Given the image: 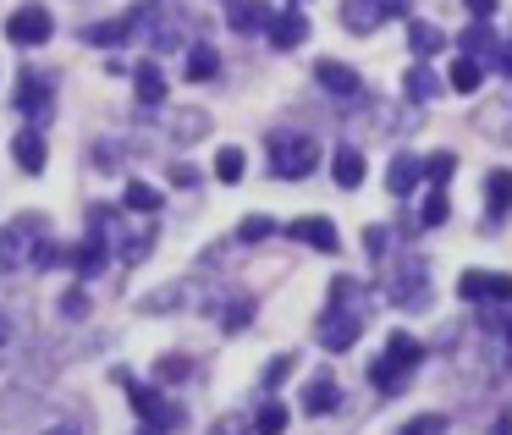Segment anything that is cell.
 Here are the masks:
<instances>
[{
    "label": "cell",
    "instance_id": "1",
    "mask_svg": "<svg viewBox=\"0 0 512 435\" xmlns=\"http://www.w3.org/2000/svg\"><path fill=\"white\" fill-rule=\"evenodd\" d=\"M364 325H369L364 287H358L353 276H336L331 281V298H325V314H320V325H314L320 347H325V353H347V347L364 336Z\"/></svg>",
    "mask_w": 512,
    "mask_h": 435
},
{
    "label": "cell",
    "instance_id": "2",
    "mask_svg": "<svg viewBox=\"0 0 512 435\" xmlns=\"http://www.w3.org/2000/svg\"><path fill=\"white\" fill-rule=\"evenodd\" d=\"M314 166H320L314 133H303V127H276L270 133V177L276 182H303Z\"/></svg>",
    "mask_w": 512,
    "mask_h": 435
},
{
    "label": "cell",
    "instance_id": "3",
    "mask_svg": "<svg viewBox=\"0 0 512 435\" xmlns=\"http://www.w3.org/2000/svg\"><path fill=\"white\" fill-rule=\"evenodd\" d=\"M45 215L39 210H23L17 221H6L0 226V276H12V270H23L28 259L39 254V243H45Z\"/></svg>",
    "mask_w": 512,
    "mask_h": 435
},
{
    "label": "cell",
    "instance_id": "4",
    "mask_svg": "<svg viewBox=\"0 0 512 435\" xmlns=\"http://www.w3.org/2000/svg\"><path fill=\"white\" fill-rule=\"evenodd\" d=\"M419 358H424V347L413 342L408 331H397V336L386 342V353L369 364V380H375L380 391H402V386H408V375L419 369Z\"/></svg>",
    "mask_w": 512,
    "mask_h": 435
},
{
    "label": "cell",
    "instance_id": "5",
    "mask_svg": "<svg viewBox=\"0 0 512 435\" xmlns=\"http://www.w3.org/2000/svg\"><path fill=\"white\" fill-rule=\"evenodd\" d=\"M12 105H17V116H23L28 127H39V133H45L50 111H56V72H17Z\"/></svg>",
    "mask_w": 512,
    "mask_h": 435
},
{
    "label": "cell",
    "instance_id": "6",
    "mask_svg": "<svg viewBox=\"0 0 512 435\" xmlns=\"http://www.w3.org/2000/svg\"><path fill=\"white\" fill-rule=\"evenodd\" d=\"M127 402H133V413L149 424V430H160V435L188 424V408H182V402H166V397H160V386H138V380H127Z\"/></svg>",
    "mask_w": 512,
    "mask_h": 435
},
{
    "label": "cell",
    "instance_id": "7",
    "mask_svg": "<svg viewBox=\"0 0 512 435\" xmlns=\"http://www.w3.org/2000/svg\"><path fill=\"white\" fill-rule=\"evenodd\" d=\"M50 34H56V17H50V6H39V0H23V6L6 17V39L23 45V50H39Z\"/></svg>",
    "mask_w": 512,
    "mask_h": 435
},
{
    "label": "cell",
    "instance_id": "8",
    "mask_svg": "<svg viewBox=\"0 0 512 435\" xmlns=\"http://www.w3.org/2000/svg\"><path fill=\"white\" fill-rule=\"evenodd\" d=\"M391 303L397 309H430V270H424V259H402L397 270H391Z\"/></svg>",
    "mask_w": 512,
    "mask_h": 435
},
{
    "label": "cell",
    "instance_id": "9",
    "mask_svg": "<svg viewBox=\"0 0 512 435\" xmlns=\"http://www.w3.org/2000/svg\"><path fill=\"white\" fill-rule=\"evenodd\" d=\"M457 298L463 303H512V276L507 270H463L457 276Z\"/></svg>",
    "mask_w": 512,
    "mask_h": 435
},
{
    "label": "cell",
    "instance_id": "10",
    "mask_svg": "<svg viewBox=\"0 0 512 435\" xmlns=\"http://www.w3.org/2000/svg\"><path fill=\"white\" fill-rule=\"evenodd\" d=\"M457 50H463V61H474V67H496L501 56V39L490 23H468L463 34H457Z\"/></svg>",
    "mask_w": 512,
    "mask_h": 435
},
{
    "label": "cell",
    "instance_id": "11",
    "mask_svg": "<svg viewBox=\"0 0 512 435\" xmlns=\"http://www.w3.org/2000/svg\"><path fill=\"white\" fill-rule=\"evenodd\" d=\"M12 160L28 171V177H45V166H50L45 133H39V127H17V138H12Z\"/></svg>",
    "mask_w": 512,
    "mask_h": 435
},
{
    "label": "cell",
    "instance_id": "12",
    "mask_svg": "<svg viewBox=\"0 0 512 435\" xmlns=\"http://www.w3.org/2000/svg\"><path fill=\"white\" fill-rule=\"evenodd\" d=\"M314 83H320L325 94H336V100H358V94H364V78H358L347 61H320V67H314Z\"/></svg>",
    "mask_w": 512,
    "mask_h": 435
},
{
    "label": "cell",
    "instance_id": "13",
    "mask_svg": "<svg viewBox=\"0 0 512 435\" xmlns=\"http://www.w3.org/2000/svg\"><path fill=\"white\" fill-rule=\"evenodd\" d=\"M287 237L309 243L314 254H336V248H342V237H336V226L325 221V215H303V221H292V226H287Z\"/></svg>",
    "mask_w": 512,
    "mask_h": 435
},
{
    "label": "cell",
    "instance_id": "14",
    "mask_svg": "<svg viewBox=\"0 0 512 435\" xmlns=\"http://www.w3.org/2000/svg\"><path fill=\"white\" fill-rule=\"evenodd\" d=\"M474 127H479V133H485V138H496V144H512V89L501 94V100L479 105Z\"/></svg>",
    "mask_w": 512,
    "mask_h": 435
},
{
    "label": "cell",
    "instance_id": "15",
    "mask_svg": "<svg viewBox=\"0 0 512 435\" xmlns=\"http://www.w3.org/2000/svg\"><path fill=\"white\" fill-rule=\"evenodd\" d=\"M380 23H386V6H380V0H342V28L347 34L369 39Z\"/></svg>",
    "mask_w": 512,
    "mask_h": 435
},
{
    "label": "cell",
    "instance_id": "16",
    "mask_svg": "<svg viewBox=\"0 0 512 435\" xmlns=\"http://www.w3.org/2000/svg\"><path fill=\"white\" fill-rule=\"evenodd\" d=\"M270 17L276 12H270L265 0H226V23H232L237 34H265Z\"/></svg>",
    "mask_w": 512,
    "mask_h": 435
},
{
    "label": "cell",
    "instance_id": "17",
    "mask_svg": "<svg viewBox=\"0 0 512 435\" xmlns=\"http://www.w3.org/2000/svg\"><path fill=\"white\" fill-rule=\"evenodd\" d=\"M265 39H270L276 50H298L303 39H309V17H303V12H281V17H270Z\"/></svg>",
    "mask_w": 512,
    "mask_h": 435
},
{
    "label": "cell",
    "instance_id": "18",
    "mask_svg": "<svg viewBox=\"0 0 512 435\" xmlns=\"http://www.w3.org/2000/svg\"><path fill=\"white\" fill-rule=\"evenodd\" d=\"M122 204H127V215H138V221H155V215L166 210V193H160L155 182H127Z\"/></svg>",
    "mask_w": 512,
    "mask_h": 435
},
{
    "label": "cell",
    "instance_id": "19",
    "mask_svg": "<svg viewBox=\"0 0 512 435\" xmlns=\"http://www.w3.org/2000/svg\"><path fill=\"white\" fill-rule=\"evenodd\" d=\"M331 177H336V188H347V193L364 188V155H358L353 144H342V149L331 155Z\"/></svg>",
    "mask_w": 512,
    "mask_h": 435
},
{
    "label": "cell",
    "instance_id": "20",
    "mask_svg": "<svg viewBox=\"0 0 512 435\" xmlns=\"http://www.w3.org/2000/svg\"><path fill=\"white\" fill-rule=\"evenodd\" d=\"M336 402H342V391H336V380L320 369V375H314L309 386H303V413H314V419H320V413H331V408H336Z\"/></svg>",
    "mask_w": 512,
    "mask_h": 435
},
{
    "label": "cell",
    "instance_id": "21",
    "mask_svg": "<svg viewBox=\"0 0 512 435\" xmlns=\"http://www.w3.org/2000/svg\"><path fill=\"white\" fill-rule=\"evenodd\" d=\"M413 188H419V160H413V155H391V166H386V193H391V199H408Z\"/></svg>",
    "mask_w": 512,
    "mask_h": 435
},
{
    "label": "cell",
    "instance_id": "22",
    "mask_svg": "<svg viewBox=\"0 0 512 435\" xmlns=\"http://www.w3.org/2000/svg\"><path fill=\"white\" fill-rule=\"evenodd\" d=\"M105 259H111V248H105V237H94V232H89V243H83V248H72V270H78L83 281L100 276Z\"/></svg>",
    "mask_w": 512,
    "mask_h": 435
},
{
    "label": "cell",
    "instance_id": "23",
    "mask_svg": "<svg viewBox=\"0 0 512 435\" xmlns=\"http://www.w3.org/2000/svg\"><path fill=\"white\" fill-rule=\"evenodd\" d=\"M402 94H408L413 105H430L435 94H441V78H435L424 61H413V67H408V83H402Z\"/></svg>",
    "mask_w": 512,
    "mask_h": 435
},
{
    "label": "cell",
    "instance_id": "24",
    "mask_svg": "<svg viewBox=\"0 0 512 435\" xmlns=\"http://www.w3.org/2000/svg\"><path fill=\"white\" fill-rule=\"evenodd\" d=\"M133 94H138V105H166V78H160L155 61H144L133 72Z\"/></svg>",
    "mask_w": 512,
    "mask_h": 435
},
{
    "label": "cell",
    "instance_id": "25",
    "mask_svg": "<svg viewBox=\"0 0 512 435\" xmlns=\"http://www.w3.org/2000/svg\"><path fill=\"white\" fill-rule=\"evenodd\" d=\"M188 78L193 83H215V78H221V56H215V45H204V39H199V45H188Z\"/></svg>",
    "mask_w": 512,
    "mask_h": 435
},
{
    "label": "cell",
    "instance_id": "26",
    "mask_svg": "<svg viewBox=\"0 0 512 435\" xmlns=\"http://www.w3.org/2000/svg\"><path fill=\"white\" fill-rule=\"evenodd\" d=\"M485 204H490V221L512 210V171H490L485 177Z\"/></svg>",
    "mask_w": 512,
    "mask_h": 435
},
{
    "label": "cell",
    "instance_id": "27",
    "mask_svg": "<svg viewBox=\"0 0 512 435\" xmlns=\"http://www.w3.org/2000/svg\"><path fill=\"white\" fill-rule=\"evenodd\" d=\"M204 133H210V116L204 111H177L171 116V138H177V144H199Z\"/></svg>",
    "mask_w": 512,
    "mask_h": 435
},
{
    "label": "cell",
    "instance_id": "28",
    "mask_svg": "<svg viewBox=\"0 0 512 435\" xmlns=\"http://www.w3.org/2000/svg\"><path fill=\"white\" fill-rule=\"evenodd\" d=\"M287 419H292L287 402L265 397V402H259V413H254V435H281V430H287Z\"/></svg>",
    "mask_w": 512,
    "mask_h": 435
},
{
    "label": "cell",
    "instance_id": "29",
    "mask_svg": "<svg viewBox=\"0 0 512 435\" xmlns=\"http://www.w3.org/2000/svg\"><path fill=\"white\" fill-rule=\"evenodd\" d=\"M446 45V34H441V28H435V23H408V50H413V56H435V50H441Z\"/></svg>",
    "mask_w": 512,
    "mask_h": 435
},
{
    "label": "cell",
    "instance_id": "30",
    "mask_svg": "<svg viewBox=\"0 0 512 435\" xmlns=\"http://www.w3.org/2000/svg\"><path fill=\"white\" fill-rule=\"evenodd\" d=\"M446 83H452L457 94H479V83H485V67H474V61L457 56V61H452V72H446Z\"/></svg>",
    "mask_w": 512,
    "mask_h": 435
},
{
    "label": "cell",
    "instance_id": "31",
    "mask_svg": "<svg viewBox=\"0 0 512 435\" xmlns=\"http://www.w3.org/2000/svg\"><path fill=\"white\" fill-rule=\"evenodd\" d=\"M452 171H457V155H452V149H441V155L419 160V177L435 182V188H446V182H452Z\"/></svg>",
    "mask_w": 512,
    "mask_h": 435
},
{
    "label": "cell",
    "instance_id": "32",
    "mask_svg": "<svg viewBox=\"0 0 512 435\" xmlns=\"http://www.w3.org/2000/svg\"><path fill=\"white\" fill-rule=\"evenodd\" d=\"M243 171H248V155L237 144H226L221 155H215V177L221 182H243Z\"/></svg>",
    "mask_w": 512,
    "mask_h": 435
},
{
    "label": "cell",
    "instance_id": "33",
    "mask_svg": "<svg viewBox=\"0 0 512 435\" xmlns=\"http://www.w3.org/2000/svg\"><path fill=\"white\" fill-rule=\"evenodd\" d=\"M292 364H298V358H292V353H276V358H270V364H265V375H259V386H265L270 397H276V391H281V380L292 375Z\"/></svg>",
    "mask_w": 512,
    "mask_h": 435
},
{
    "label": "cell",
    "instance_id": "34",
    "mask_svg": "<svg viewBox=\"0 0 512 435\" xmlns=\"http://www.w3.org/2000/svg\"><path fill=\"white\" fill-rule=\"evenodd\" d=\"M265 237H276V221H270V215H248V221L237 226V243H265Z\"/></svg>",
    "mask_w": 512,
    "mask_h": 435
},
{
    "label": "cell",
    "instance_id": "35",
    "mask_svg": "<svg viewBox=\"0 0 512 435\" xmlns=\"http://www.w3.org/2000/svg\"><path fill=\"white\" fill-rule=\"evenodd\" d=\"M446 215H452V204H446V193H441V188H435V193H430V199H424V210H419V221H424V226H441V221H446Z\"/></svg>",
    "mask_w": 512,
    "mask_h": 435
},
{
    "label": "cell",
    "instance_id": "36",
    "mask_svg": "<svg viewBox=\"0 0 512 435\" xmlns=\"http://www.w3.org/2000/svg\"><path fill=\"white\" fill-rule=\"evenodd\" d=\"M446 430V413H419V419L402 424V435H441Z\"/></svg>",
    "mask_w": 512,
    "mask_h": 435
},
{
    "label": "cell",
    "instance_id": "37",
    "mask_svg": "<svg viewBox=\"0 0 512 435\" xmlns=\"http://www.w3.org/2000/svg\"><path fill=\"white\" fill-rule=\"evenodd\" d=\"M61 314H67V320H83V314H89V292L67 287V292H61Z\"/></svg>",
    "mask_w": 512,
    "mask_h": 435
},
{
    "label": "cell",
    "instance_id": "38",
    "mask_svg": "<svg viewBox=\"0 0 512 435\" xmlns=\"http://www.w3.org/2000/svg\"><path fill=\"white\" fill-rule=\"evenodd\" d=\"M122 166V144H94V171H116Z\"/></svg>",
    "mask_w": 512,
    "mask_h": 435
},
{
    "label": "cell",
    "instance_id": "39",
    "mask_svg": "<svg viewBox=\"0 0 512 435\" xmlns=\"http://www.w3.org/2000/svg\"><path fill=\"white\" fill-rule=\"evenodd\" d=\"M155 375H160V380H188V375H193V364H188V358H160Z\"/></svg>",
    "mask_w": 512,
    "mask_h": 435
},
{
    "label": "cell",
    "instance_id": "40",
    "mask_svg": "<svg viewBox=\"0 0 512 435\" xmlns=\"http://www.w3.org/2000/svg\"><path fill=\"white\" fill-rule=\"evenodd\" d=\"M248 320H254V303H248V298H243V303H232V309L221 314V325H226V331H237V325H248Z\"/></svg>",
    "mask_w": 512,
    "mask_h": 435
},
{
    "label": "cell",
    "instance_id": "41",
    "mask_svg": "<svg viewBox=\"0 0 512 435\" xmlns=\"http://www.w3.org/2000/svg\"><path fill=\"white\" fill-rule=\"evenodd\" d=\"M463 6H468V17H474V23H490L501 0H463Z\"/></svg>",
    "mask_w": 512,
    "mask_h": 435
},
{
    "label": "cell",
    "instance_id": "42",
    "mask_svg": "<svg viewBox=\"0 0 512 435\" xmlns=\"http://www.w3.org/2000/svg\"><path fill=\"white\" fill-rule=\"evenodd\" d=\"M364 248H369L375 259H386V226H369V232H364Z\"/></svg>",
    "mask_w": 512,
    "mask_h": 435
},
{
    "label": "cell",
    "instance_id": "43",
    "mask_svg": "<svg viewBox=\"0 0 512 435\" xmlns=\"http://www.w3.org/2000/svg\"><path fill=\"white\" fill-rule=\"evenodd\" d=\"M171 188H199V171H193V166H171Z\"/></svg>",
    "mask_w": 512,
    "mask_h": 435
},
{
    "label": "cell",
    "instance_id": "44",
    "mask_svg": "<svg viewBox=\"0 0 512 435\" xmlns=\"http://www.w3.org/2000/svg\"><path fill=\"white\" fill-rule=\"evenodd\" d=\"M210 435H254V430H248L243 419H215V430H210Z\"/></svg>",
    "mask_w": 512,
    "mask_h": 435
},
{
    "label": "cell",
    "instance_id": "45",
    "mask_svg": "<svg viewBox=\"0 0 512 435\" xmlns=\"http://www.w3.org/2000/svg\"><path fill=\"white\" fill-rule=\"evenodd\" d=\"M490 435H512V408L496 413V424H490Z\"/></svg>",
    "mask_w": 512,
    "mask_h": 435
},
{
    "label": "cell",
    "instance_id": "46",
    "mask_svg": "<svg viewBox=\"0 0 512 435\" xmlns=\"http://www.w3.org/2000/svg\"><path fill=\"white\" fill-rule=\"evenodd\" d=\"M380 6H386V17H408L413 12V0H380Z\"/></svg>",
    "mask_w": 512,
    "mask_h": 435
},
{
    "label": "cell",
    "instance_id": "47",
    "mask_svg": "<svg viewBox=\"0 0 512 435\" xmlns=\"http://www.w3.org/2000/svg\"><path fill=\"white\" fill-rule=\"evenodd\" d=\"M496 72L512 83V45H501V56H496Z\"/></svg>",
    "mask_w": 512,
    "mask_h": 435
},
{
    "label": "cell",
    "instance_id": "48",
    "mask_svg": "<svg viewBox=\"0 0 512 435\" xmlns=\"http://www.w3.org/2000/svg\"><path fill=\"white\" fill-rule=\"evenodd\" d=\"M56 435H78V430H56Z\"/></svg>",
    "mask_w": 512,
    "mask_h": 435
},
{
    "label": "cell",
    "instance_id": "49",
    "mask_svg": "<svg viewBox=\"0 0 512 435\" xmlns=\"http://www.w3.org/2000/svg\"><path fill=\"white\" fill-rule=\"evenodd\" d=\"M138 435H160V430H138Z\"/></svg>",
    "mask_w": 512,
    "mask_h": 435
},
{
    "label": "cell",
    "instance_id": "50",
    "mask_svg": "<svg viewBox=\"0 0 512 435\" xmlns=\"http://www.w3.org/2000/svg\"><path fill=\"white\" fill-rule=\"evenodd\" d=\"M292 6H298V0H292Z\"/></svg>",
    "mask_w": 512,
    "mask_h": 435
}]
</instances>
